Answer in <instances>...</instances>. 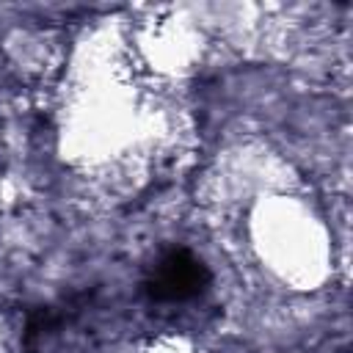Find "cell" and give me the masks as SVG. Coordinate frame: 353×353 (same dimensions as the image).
<instances>
[{"label": "cell", "instance_id": "6da1fadb", "mask_svg": "<svg viewBox=\"0 0 353 353\" xmlns=\"http://www.w3.org/2000/svg\"><path fill=\"white\" fill-rule=\"evenodd\" d=\"M210 284V270L201 259H196L185 248H174L157 259L149 279L143 281V290L152 301L174 303L196 298Z\"/></svg>", "mask_w": 353, "mask_h": 353}]
</instances>
